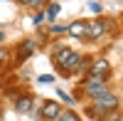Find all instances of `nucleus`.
<instances>
[{"label":"nucleus","mask_w":123,"mask_h":121,"mask_svg":"<svg viewBox=\"0 0 123 121\" xmlns=\"http://www.w3.org/2000/svg\"><path fill=\"white\" fill-rule=\"evenodd\" d=\"M79 59H81V57H79L76 52H71V49H67V47H57V49H54V62L62 67V72H64L67 77L76 72Z\"/></svg>","instance_id":"f257e3e1"},{"label":"nucleus","mask_w":123,"mask_h":121,"mask_svg":"<svg viewBox=\"0 0 123 121\" xmlns=\"http://www.w3.org/2000/svg\"><path fill=\"white\" fill-rule=\"evenodd\" d=\"M118 109V99H116V94H111V92H106V94H101V96H96L94 99V104L89 106V116L91 114H101V111H116Z\"/></svg>","instance_id":"f03ea898"},{"label":"nucleus","mask_w":123,"mask_h":121,"mask_svg":"<svg viewBox=\"0 0 123 121\" xmlns=\"http://www.w3.org/2000/svg\"><path fill=\"white\" fill-rule=\"evenodd\" d=\"M84 92L89 94V96H101V94H106L108 92V87H106V79H98V77H86V82H84Z\"/></svg>","instance_id":"7ed1b4c3"},{"label":"nucleus","mask_w":123,"mask_h":121,"mask_svg":"<svg viewBox=\"0 0 123 121\" xmlns=\"http://www.w3.org/2000/svg\"><path fill=\"white\" fill-rule=\"evenodd\" d=\"M108 72H111V62H108V59H94V62L89 64V74H91V77L106 79Z\"/></svg>","instance_id":"20e7f679"},{"label":"nucleus","mask_w":123,"mask_h":121,"mask_svg":"<svg viewBox=\"0 0 123 121\" xmlns=\"http://www.w3.org/2000/svg\"><path fill=\"white\" fill-rule=\"evenodd\" d=\"M104 32H106V20H104V17H101V20H94L91 25H86V37H89V40H98Z\"/></svg>","instance_id":"39448f33"},{"label":"nucleus","mask_w":123,"mask_h":121,"mask_svg":"<svg viewBox=\"0 0 123 121\" xmlns=\"http://www.w3.org/2000/svg\"><path fill=\"white\" fill-rule=\"evenodd\" d=\"M59 104L57 101H47L44 106H42V121H54L57 116H59Z\"/></svg>","instance_id":"423d86ee"},{"label":"nucleus","mask_w":123,"mask_h":121,"mask_svg":"<svg viewBox=\"0 0 123 121\" xmlns=\"http://www.w3.org/2000/svg\"><path fill=\"white\" fill-rule=\"evenodd\" d=\"M67 32L71 37H86V22H84V20H76V22H71L67 27Z\"/></svg>","instance_id":"0eeeda50"},{"label":"nucleus","mask_w":123,"mask_h":121,"mask_svg":"<svg viewBox=\"0 0 123 121\" xmlns=\"http://www.w3.org/2000/svg\"><path fill=\"white\" fill-rule=\"evenodd\" d=\"M15 109H17L20 114H27L30 109H32V96H20L17 104H15Z\"/></svg>","instance_id":"6e6552de"},{"label":"nucleus","mask_w":123,"mask_h":121,"mask_svg":"<svg viewBox=\"0 0 123 121\" xmlns=\"http://www.w3.org/2000/svg\"><path fill=\"white\" fill-rule=\"evenodd\" d=\"M32 52H35V45L30 42V40H25V42L20 45V59H25V57H30Z\"/></svg>","instance_id":"1a4fd4ad"},{"label":"nucleus","mask_w":123,"mask_h":121,"mask_svg":"<svg viewBox=\"0 0 123 121\" xmlns=\"http://www.w3.org/2000/svg\"><path fill=\"white\" fill-rule=\"evenodd\" d=\"M54 121H79V119H76L74 111H59V116H57Z\"/></svg>","instance_id":"9d476101"},{"label":"nucleus","mask_w":123,"mask_h":121,"mask_svg":"<svg viewBox=\"0 0 123 121\" xmlns=\"http://www.w3.org/2000/svg\"><path fill=\"white\" fill-rule=\"evenodd\" d=\"M57 13H59V5L54 3V5H49V7L44 10V17H47V20H54V17H57Z\"/></svg>","instance_id":"9b49d317"},{"label":"nucleus","mask_w":123,"mask_h":121,"mask_svg":"<svg viewBox=\"0 0 123 121\" xmlns=\"http://www.w3.org/2000/svg\"><path fill=\"white\" fill-rule=\"evenodd\" d=\"M37 82H39V84H52V82H54V77H49V74H42V77L37 79Z\"/></svg>","instance_id":"f8f14e48"},{"label":"nucleus","mask_w":123,"mask_h":121,"mask_svg":"<svg viewBox=\"0 0 123 121\" xmlns=\"http://www.w3.org/2000/svg\"><path fill=\"white\" fill-rule=\"evenodd\" d=\"M89 10H91V13H101V5H98V3H94V0H91V3H89Z\"/></svg>","instance_id":"ddd939ff"},{"label":"nucleus","mask_w":123,"mask_h":121,"mask_svg":"<svg viewBox=\"0 0 123 121\" xmlns=\"http://www.w3.org/2000/svg\"><path fill=\"white\" fill-rule=\"evenodd\" d=\"M42 22H44V13H39V15L35 17V25H42Z\"/></svg>","instance_id":"4468645a"},{"label":"nucleus","mask_w":123,"mask_h":121,"mask_svg":"<svg viewBox=\"0 0 123 121\" xmlns=\"http://www.w3.org/2000/svg\"><path fill=\"white\" fill-rule=\"evenodd\" d=\"M20 5H35V0H17Z\"/></svg>","instance_id":"2eb2a0df"},{"label":"nucleus","mask_w":123,"mask_h":121,"mask_svg":"<svg viewBox=\"0 0 123 121\" xmlns=\"http://www.w3.org/2000/svg\"><path fill=\"white\" fill-rule=\"evenodd\" d=\"M5 57H7V52H5V49H3V47H0V62H3V59H5Z\"/></svg>","instance_id":"dca6fc26"},{"label":"nucleus","mask_w":123,"mask_h":121,"mask_svg":"<svg viewBox=\"0 0 123 121\" xmlns=\"http://www.w3.org/2000/svg\"><path fill=\"white\" fill-rule=\"evenodd\" d=\"M3 40H5V32H3V30H0V42H3Z\"/></svg>","instance_id":"f3484780"},{"label":"nucleus","mask_w":123,"mask_h":121,"mask_svg":"<svg viewBox=\"0 0 123 121\" xmlns=\"http://www.w3.org/2000/svg\"><path fill=\"white\" fill-rule=\"evenodd\" d=\"M121 3H123V0H121Z\"/></svg>","instance_id":"a211bd4d"}]
</instances>
